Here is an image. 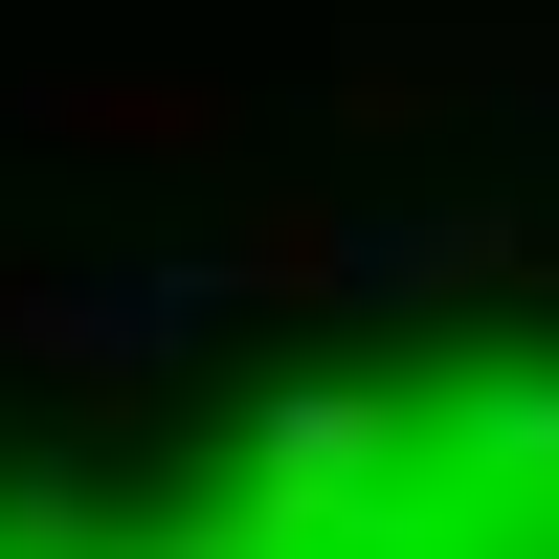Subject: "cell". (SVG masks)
<instances>
[{
	"mask_svg": "<svg viewBox=\"0 0 559 559\" xmlns=\"http://www.w3.org/2000/svg\"><path fill=\"white\" fill-rule=\"evenodd\" d=\"M45 134H90V157H224V90H45Z\"/></svg>",
	"mask_w": 559,
	"mask_h": 559,
	"instance_id": "obj_1",
	"label": "cell"
}]
</instances>
